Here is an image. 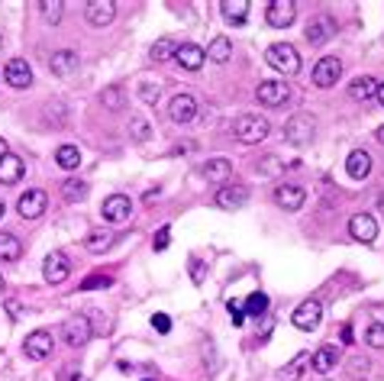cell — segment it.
Returning <instances> with one entry per match:
<instances>
[{"label": "cell", "mask_w": 384, "mask_h": 381, "mask_svg": "<svg viewBox=\"0 0 384 381\" xmlns=\"http://www.w3.org/2000/svg\"><path fill=\"white\" fill-rule=\"evenodd\" d=\"M265 62L274 71H281V75H297L301 71V52L294 49L291 43H274V45H268Z\"/></svg>", "instance_id": "1"}, {"label": "cell", "mask_w": 384, "mask_h": 381, "mask_svg": "<svg viewBox=\"0 0 384 381\" xmlns=\"http://www.w3.org/2000/svg\"><path fill=\"white\" fill-rule=\"evenodd\" d=\"M233 129H236V139L245 142V146H255V142H262L268 133H272L268 120L265 117H259V113H242Z\"/></svg>", "instance_id": "2"}, {"label": "cell", "mask_w": 384, "mask_h": 381, "mask_svg": "<svg viewBox=\"0 0 384 381\" xmlns=\"http://www.w3.org/2000/svg\"><path fill=\"white\" fill-rule=\"evenodd\" d=\"M316 133V123L310 113H294L291 120L284 123V139L291 142V146H307L310 139H314Z\"/></svg>", "instance_id": "3"}, {"label": "cell", "mask_w": 384, "mask_h": 381, "mask_svg": "<svg viewBox=\"0 0 384 381\" xmlns=\"http://www.w3.org/2000/svg\"><path fill=\"white\" fill-rule=\"evenodd\" d=\"M62 336H65V343H68L71 349H81V346H87V343H91V336H94L91 317H71V320H65V326H62Z\"/></svg>", "instance_id": "4"}, {"label": "cell", "mask_w": 384, "mask_h": 381, "mask_svg": "<svg viewBox=\"0 0 384 381\" xmlns=\"http://www.w3.org/2000/svg\"><path fill=\"white\" fill-rule=\"evenodd\" d=\"M46 204H49V198H46V190L33 188L26 190L20 200H16V210H20L23 220H39L42 213H46Z\"/></svg>", "instance_id": "5"}, {"label": "cell", "mask_w": 384, "mask_h": 381, "mask_svg": "<svg viewBox=\"0 0 384 381\" xmlns=\"http://www.w3.org/2000/svg\"><path fill=\"white\" fill-rule=\"evenodd\" d=\"M339 75H343V62L336 55H326L314 65V85L316 87H333L336 81H339Z\"/></svg>", "instance_id": "6"}, {"label": "cell", "mask_w": 384, "mask_h": 381, "mask_svg": "<svg viewBox=\"0 0 384 381\" xmlns=\"http://www.w3.org/2000/svg\"><path fill=\"white\" fill-rule=\"evenodd\" d=\"M100 213H104L107 223H126L129 213H133V200L126 198V194H110L104 200V207H100Z\"/></svg>", "instance_id": "7"}, {"label": "cell", "mask_w": 384, "mask_h": 381, "mask_svg": "<svg viewBox=\"0 0 384 381\" xmlns=\"http://www.w3.org/2000/svg\"><path fill=\"white\" fill-rule=\"evenodd\" d=\"M42 275H46V281L49 284H62L65 278L71 275V262L65 252H49L46 255V265H42Z\"/></svg>", "instance_id": "8"}, {"label": "cell", "mask_w": 384, "mask_h": 381, "mask_svg": "<svg viewBox=\"0 0 384 381\" xmlns=\"http://www.w3.org/2000/svg\"><path fill=\"white\" fill-rule=\"evenodd\" d=\"M245 204H249V188L245 184H223V188H217V207L239 210Z\"/></svg>", "instance_id": "9"}, {"label": "cell", "mask_w": 384, "mask_h": 381, "mask_svg": "<svg viewBox=\"0 0 384 381\" xmlns=\"http://www.w3.org/2000/svg\"><path fill=\"white\" fill-rule=\"evenodd\" d=\"M265 16H268V23H272L274 29H284V26H291V23L297 20V4H294V0H272Z\"/></svg>", "instance_id": "10"}, {"label": "cell", "mask_w": 384, "mask_h": 381, "mask_svg": "<svg viewBox=\"0 0 384 381\" xmlns=\"http://www.w3.org/2000/svg\"><path fill=\"white\" fill-rule=\"evenodd\" d=\"M304 200H307V190L301 188V184H278L274 188V204L284 207V210H301Z\"/></svg>", "instance_id": "11"}, {"label": "cell", "mask_w": 384, "mask_h": 381, "mask_svg": "<svg viewBox=\"0 0 384 381\" xmlns=\"http://www.w3.org/2000/svg\"><path fill=\"white\" fill-rule=\"evenodd\" d=\"M255 97H259V104H265V107H284V100L291 97V87H287L284 81H262Z\"/></svg>", "instance_id": "12"}, {"label": "cell", "mask_w": 384, "mask_h": 381, "mask_svg": "<svg viewBox=\"0 0 384 381\" xmlns=\"http://www.w3.org/2000/svg\"><path fill=\"white\" fill-rule=\"evenodd\" d=\"M4 78H7V85H10V87L23 91V87L33 85V68L26 65V58H10L7 68H4Z\"/></svg>", "instance_id": "13"}, {"label": "cell", "mask_w": 384, "mask_h": 381, "mask_svg": "<svg viewBox=\"0 0 384 381\" xmlns=\"http://www.w3.org/2000/svg\"><path fill=\"white\" fill-rule=\"evenodd\" d=\"M349 236L358 242H375L378 240V223L371 213H356L349 220Z\"/></svg>", "instance_id": "14"}, {"label": "cell", "mask_w": 384, "mask_h": 381, "mask_svg": "<svg viewBox=\"0 0 384 381\" xmlns=\"http://www.w3.org/2000/svg\"><path fill=\"white\" fill-rule=\"evenodd\" d=\"M323 320V307L320 301H304L297 311H294V326L297 330H316Z\"/></svg>", "instance_id": "15"}, {"label": "cell", "mask_w": 384, "mask_h": 381, "mask_svg": "<svg viewBox=\"0 0 384 381\" xmlns=\"http://www.w3.org/2000/svg\"><path fill=\"white\" fill-rule=\"evenodd\" d=\"M168 117L175 123H191L197 117V100L191 97V94H178V97H171V104H168Z\"/></svg>", "instance_id": "16"}, {"label": "cell", "mask_w": 384, "mask_h": 381, "mask_svg": "<svg viewBox=\"0 0 384 381\" xmlns=\"http://www.w3.org/2000/svg\"><path fill=\"white\" fill-rule=\"evenodd\" d=\"M84 14H87V23H91V26H107V23H113V16H117V4H113V0H91V4L84 7Z\"/></svg>", "instance_id": "17"}, {"label": "cell", "mask_w": 384, "mask_h": 381, "mask_svg": "<svg viewBox=\"0 0 384 381\" xmlns=\"http://www.w3.org/2000/svg\"><path fill=\"white\" fill-rule=\"evenodd\" d=\"M23 349H26V355L29 359H46V355H52V333H46V330H36V333H29L26 336V343H23Z\"/></svg>", "instance_id": "18"}, {"label": "cell", "mask_w": 384, "mask_h": 381, "mask_svg": "<svg viewBox=\"0 0 384 381\" xmlns=\"http://www.w3.org/2000/svg\"><path fill=\"white\" fill-rule=\"evenodd\" d=\"M203 58H207V52L201 49V45H194V43H181L175 49V62L181 65V68H188V71H197L203 65Z\"/></svg>", "instance_id": "19"}, {"label": "cell", "mask_w": 384, "mask_h": 381, "mask_svg": "<svg viewBox=\"0 0 384 381\" xmlns=\"http://www.w3.org/2000/svg\"><path fill=\"white\" fill-rule=\"evenodd\" d=\"M333 33H336V23L329 20V16H316V20L307 23V33H304V36H307L310 45H323Z\"/></svg>", "instance_id": "20"}, {"label": "cell", "mask_w": 384, "mask_h": 381, "mask_svg": "<svg viewBox=\"0 0 384 381\" xmlns=\"http://www.w3.org/2000/svg\"><path fill=\"white\" fill-rule=\"evenodd\" d=\"M75 68H78V55L71 49L52 52V58H49V71H52V75H58V78H68Z\"/></svg>", "instance_id": "21"}, {"label": "cell", "mask_w": 384, "mask_h": 381, "mask_svg": "<svg viewBox=\"0 0 384 381\" xmlns=\"http://www.w3.org/2000/svg\"><path fill=\"white\" fill-rule=\"evenodd\" d=\"M336 362H339V349H336V346H320L314 355H310V368H314L316 375L333 372Z\"/></svg>", "instance_id": "22"}, {"label": "cell", "mask_w": 384, "mask_h": 381, "mask_svg": "<svg viewBox=\"0 0 384 381\" xmlns=\"http://www.w3.org/2000/svg\"><path fill=\"white\" fill-rule=\"evenodd\" d=\"M346 171H349V178H356V181L368 178L371 175V156L365 152V149H356V152L346 159Z\"/></svg>", "instance_id": "23"}, {"label": "cell", "mask_w": 384, "mask_h": 381, "mask_svg": "<svg viewBox=\"0 0 384 381\" xmlns=\"http://www.w3.org/2000/svg\"><path fill=\"white\" fill-rule=\"evenodd\" d=\"M233 175V162L230 159H210L207 165H203V178L213 184H226Z\"/></svg>", "instance_id": "24"}, {"label": "cell", "mask_w": 384, "mask_h": 381, "mask_svg": "<svg viewBox=\"0 0 384 381\" xmlns=\"http://www.w3.org/2000/svg\"><path fill=\"white\" fill-rule=\"evenodd\" d=\"M23 178V159L7 152V156L0 159V184H16Z\"/></svg>", "instance_id": "25"}, {"label": "cell", "mask_w": 384, "mask_h": 381, "mask_svg": "<svg viewBox=\"0 0 384 381\" xmlns=\"http://www.w3.org/2000/svg\"><path fill=\"white\" fill-rule=\"evenodd\" d=\"M207 58L210 62H217V65H226L233 58V43L226 39V36H217V39L207 45Z\"/></svg>", "instance_id": "26"}, {"label": "cell", "mask_w": 384, "mask_h": 381, "mask_svg": "<svg viewBox=\"0 0 384 381\" xmlns=\"http://www.w3.org/2000/svg\"><path fill=\"white\" fill-rule=\"evenodd\" d=\"M249 7H252L249 0H223V4H220L223 16H226L230 23H236V26H239V23H245V16H249Z\"/></svg>", "instance_id": "27"}, {"label": "cell", "mask_w": 384, "mask_h": 381, "mask_svg": "<svg viewBox=\"0 0 384 381\" xmlns=\"http://www.w3.org/2000/svg\"><path fill=\"white\" fill-rule=\"evenodd\" d=\"M375 91H378V81L375 78H368V75H362V78H356L349 85V94H352V100H371L375 97Z\"/></svg>", "instance_id": "28"}, {"label": "cell", "mask_w": 384, "mask_h": 381, "mask_svg": "<svg viewBox=\"0 0 384 381\" xmlns=\"http://www.w3.org/2000/svg\"><path fill=\"white\" fill-rule=\"evenodd\" d=\"M307 365H310V353L294 355V359L287 362V365H284V372H281L278 378H281V381H297V378H301L304 372H307Z\"/></svg>", "instance_id": "29"}, {"label": "cell", "mask_w": 384, "mask_h": 381, "mask_svg": "<svg viewBox=\"0 0 384 381\" xmlns=\"http://www.w3.org/2000/svg\"><path fill=\"white\" fill-rule=\"evenodd\" d=\"M110 246H113V236L107 233V230H94V233H87V240H84V249H87L91 255L107 252Z\"/></svg>", "instance_id": "30"}, {"label": "cell", "mask_w": 384, "mask_h": 381, "mask_svg": "<svg viewBox=\"0 0 384 381\" xmlns=\"http://www.w3.org/2000/svg\"><path fill=\"white\" fill-rule=\"evenodd\" d=\"M23 255V242L14 233H0V259L4 262H16Z\"/></svg>", "instance_id": "31"}, {"label": "cell", "mask_w": 384, "mask_h": 381, "mask_svg": "<svg viewBox=\"0 0 384 381\" xmlns=\"http://www.w3.org/2000/svg\"><path fill=\"white\" fill-rule=\"evenodd\" d=\"M100 104H104V110H110V113L123 110V107H126V94H123V87H119V85H110L104 94H100Z\"/></svg>", "instance_id": "32"}, {"label": "cell", "mask_w": 384, "mask_h": 381, "mask_svg": "<svg viewBox=\"0 0 384 381\" xmlns=\"http://www.w3.org/2000/svg\"><path fill=\"white\" fill-rule=\"evenodd\" d=\"M55 162H58V168L75 171L78 165H81V152H78V146H58Z\"/></svg>", "instance_id": "33"}, {"label": "cell", "mask_w": 384, "mask_h": 381, "mask_svg": "<svg viewBox=\"0 0 384 381\" xmlns=\"http://www.w3.org/2000/svg\"><path fill=\"white\" fill-rule=\"evenodd\" d=\"M62 198L68 200V204H81V200L87 198V184L78 181V178H68V181L62 184Z\"/></svg>", "instance_id": "34"}, {"label": "cell", "mask_w": 384, "mask_h": 381, "mask_svg": "<svg viewBox=\"0 0 384 381\" xmlns=\"http://www.w3.org/2000/svg\"><path fill=\"white\" fill-rule=\"evenodd\" d=\"M175 39H168V36H161L159 43L152 45V62H168V58H175Z\"/></svg>", "instance_id": "35"}, {"label": "cell", "mask_w": 384, "mask_h": 381, "mask_svg": "<svg viewBox=\"0 0 384 381\" xmlns=\"http://www.w3.org/2000/svg\"><path fill=\"white\" fill-rule=\"evenodd\" d=\"M265 311H268V294L255 291V294L245 301V317H265Z\"/></svg>", "instance_id": "36"}, {"label": "cell", "mask_w": 384, "mask_h": 381, "mask_svg": "<svg viewBox=\"0 0 384 381\" xmlns=\"http://www.w3.org/2000/svg\"><path fill=\"white\" fill-rule=\"evenodd\" d=\"M281 168H284V162H281L278 156H265V159H259V162H255V171H259V175H265V178L278 175Z\"/></svg>", "instance_id": "37"}, {"label": "cell", "mask_w": 384, "mask_h": 381, "mask_svg": "<svg viewBox=\"0 0 384 381\" xmlns=\"http://www.w3.org/2000/svg\"><path fill=\"white\" fill-rule=\"evenodd\" d=\"M62 7H65L62 0H42V4H39L46 23H58V20H62Z\"/></svg>", "instance_id": "38"}, {"label": "cell", "mask_w": 384, "mask_h": 381, "mask_svg": "<svg viewBox=\"0 0 384 381\" xmlns=\"http://www.w3.org/2000/svg\"><path fill=\"white\" fill-rule=\"evenodd\" d=\"M365 343H368L371 349H384V323H371L368 330H365Z\"/></svg>", "instance_id": "39"}, {"label": "cell", "mask_w": 384, "mask_h": 381, "mask_svg": "<svg viewBox=\"0 0 384 381\" xmlns=\"http://www.w3.org/2000/svg\"><path fill=\"white\" fill-rule=\"evenodd\" d=\"M226 311H230L233 326H242V320H245V301H236V297H233V301L226 304Z\"/></svg>", "instance_id": "40"}, {"label": "cell", "mask_w": 384, "mask_h": 381, "mask_svg": "<svg viewBox=\"0 0 384 381\" xmlns=\"http://www.w3.org/2000/svg\"><path fill=\"white\" fill-rule=\"evenodd\" d=\"M129 129H133V139H136V142H146L149 136H152L149 123H146V120H139V117H136V120H129Z\"/></svg>", "instance_id": "41"}, {"label": "cell", "mask_w": 384, "mask_h": 381, "mask_svg": "<svg viewBox=\"0 0 384 381\" xmlns=\"http://www.w3.org/2000/svg\"><path fill=\"white\" fill-rule=\"evenodd\" d=\"M159 94H161V87L152 85V81H142V85H139V97L146 100V104H155V100H159Z\"/></svg>", "instance_id": "42"}, {"label": "cell", "mask_w": 384, "mask_h": 381, "mask_svg": "<svg viewBox=\"0 0 384 381\" xmlns=\"http://www.w3.org/2000/svg\"><path fill=\"white\" fill-rule=\"evenodd\" d=\"M168 242H171V230H168V226H161L159 233H155V240H152L155 252H161V249H168Z\"/></svg>", "instance_id": "43"}, {"label": "cell", "mask_w": 384, "mask_h": 381, "mask_svg": "<svg viewBox=\"0 0 384 381\" xmlns=\"http://www.w3.org/2000/svg\"><path fill=\"white\" fill-rule=\"evenodd\" d=\"M152 326H155L159 333H168V330H171V320H168L165 313H155V317H152Z\"/></svg>", "instance_id": "44"}, {"label": "cell", "mask_w": 384, "mask_h": 381, "mask_svg": "<svg viewBox=\"0 0 384 381\" xmlns=\"http://www.w3.org/2000/svg\"><path fill=\"white\" fill-rule=\"evenodd\" d=\"M191 275H194L197 284L203 281V269H201V262H197V259H191Z\"/></svg>", "instance_id": "45"}, {"label": "cell", "mask_w": 384, "mask_h": 381, "mask_svg": "<svg viewBox=\"0 0 384 381\" xmlns=\"http://www.w3.org/2000/svg\"><path fill=\"white\" fill-rule=\"evenodd\" d=\"M7 313H14V317H20V313H23V307H20V304H16V301H7Z\"/></svg>", "instance_id": "46"}, {"label": "cell", "mask_w": 384, "mask_h": 381, "mask_svg": "<svg viewBox=\"0 0 384 381\" xmlns=\"http://www.w3.org/2000/svg\"><path fill=\"white\" fill-rule=\"evenodd\" d=\"M375 97H378V104L384 107V85H378V91H375Z\"/></svg>", "instance_id": "47"}, {"label": "cell", "mask_w": 384, "mask_h": 381, "mask_svg": "<svg viewBox=\"0 0 384 381\" xmlns=\"http://www.w3.org/2000/svg\"><path fill=\"white\" fill-rule=\"evenodd\" d=\"M7 156V139H4V136H0V159Z\"/></svg>", "instance_id": "48"}, {"label": "cell", "mask_w": 384, "mask_h": 381, "mask_svg": "<svg viewBox=\"0 0 384 381\" xmlns=\"http://www.w3.org/2000/svg\"><path fill=\"white\" fill-rule=\"evenodd\" d=\"M7 217V204H4V200H0V220Z\"/></svg>", "instance_id": "49"}, {"label": "cell", "mask_w": 384, "mask_h": 381, "mask_svg": "<svg viewBox=\"0 0 384 381\" xmlns=\"http://www.w3.org/2000/svg\"><path fill=\"white\" fill-rule=\"evenodd\" d=\"M378 142H381V146H384V127L378 129Z\"/></svg>", "instance_id": "50"}, {"label": "cell", "mask_w": 384, "mask_h": 381, "mask_svg": "<svg viewBox=\"0 0 384 381\" xmlns=\"http://www.w3.org/2000/svg\"><path fill=\"white\" fill-rule=\"evenodd\" d=\"M0 291H4V278H0Z\"/></svg>", "instance_id": "51"}, {"label": "cell", "mask_w": 384, "mask_h": 381, "mask_svg": "<svg viewBox=\"0 0 384 381\" xmlns=\"http://www.w3.org/2000/svg\"><path fill=\"white\" fill-rule=\"evenodd\" d=\"M0 45H4V36H0Z\"/></svg>", "instance_id": "52"}]
</instances>
